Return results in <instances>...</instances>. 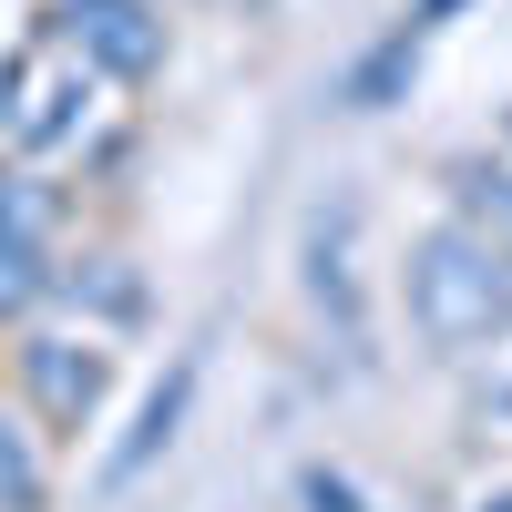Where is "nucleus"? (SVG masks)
Returning a JSON list of instances; mask_svg holds the SVG:
<instances>
[{"mask_svg": "<svg viewBox=\"0 0 512 512\" xmlns=\"http://www.w3.org/2000/svg\"><path fill=\"white\" fill-rule=\"evenodd\" d=\"M410 328L431 349H482L512 328V256L482 226H431L410 246Z\"/></svg>", "mask_w": 512, "mask_h": 512, "instance_id": "f257e3e1", "label": "nucleus"}, {"mask_svg": "<svg viewBox=\"0 0 512 512\" xmlns=\"http://www.w3.org/2000/svg\"><path fill=\"white\" fill-rule=\"evenodd\" d=\"M82 113H93V62L62 31L11 41V62H0V154H62L82 134Z\"/></svg>", "mask_w": 512, "mask_h": 512, "instance_id": "f03ea898", "label": "nucleus"}, {"mask_svg": "<svg viewBox=\"0 0 512 512\" xmlns=\"http://www.w3.org/2000/svg\"><path fill=\"white\" fill-rule=\"evenodd\" d=\"M52 31H62L93 72H113V82H144V72L164 62V21H154V0H62Z\"/></svg>", "mask_w": 512, "mask_h": 512, "instance_id": "7ed1b4c3", "label": "nucleus"}, {"mask_svg": "<svg viewBox=\"0 0 512 512\" xmlns=\"http://www.w3.org/2000/svg\"><path fill=\"white\" fill-rule=\"evenodd\" d=\"M21 390L41 400V420L82 431V420L103 410V390H113V359L93 349V338H31L21 349Z\"/></svg>", "mask_w": 512, "mask_h": 512, "instance_id": "20e7f679", "label": "nucleus"}, {"mask_svg": "<svg viewBox=\"0 0 512 512\" xmlns=\"http://www.w3.org/2000/svg\"><path fill=\"white\" fill-rule=\"evenodd\" d=\"M349 226H359V205H328V216L308 226V297L338 318V349L369 359V318H359V277H349Z\"/></svg>", "mask_w": 512, "mask_h": 512, "instance_id": "39448f33", "label": "nucleus"}, {"mask_svg": "<svg viewBox=\"0 0 512 512\" xmlns=\"http://www.w3.org/2000/svg\"><path fill=\"white\" fill-rule=\"evenodd\" d=\"M185 400H195V359H175V369H164L154 390H144V410H134V431H123V441H113V461H103V492H134V482L154 472V451L175 441V420H185Z\"/></svg>", "mask_w": 512, "mask_h": 512, "instance_id": "423d86ee", "label": "nucleus"}, {"mask_svg": "<svg viewBox=\"0 0 512 512\" xmlns=\"http://www.w3.org/2000/svg\"><path fill=\"white\" fill-rule=\"evenodd\" d=\"M441 11H451V0H431V11H410V21H400V31L379 41V52H369L359 72H349V103H359V113H379V103H390L400 82L420 72V52H431V21H441Z\"/></svg>", "mask_w": 512, "mask_h": 512, "instance_id": "0eeeda50", "label": "nucleus"}, {"mask_svg": "<svg viewBox=\"0 0 512 512\" xmlns=\"http://www.w3.org/2000/svg\"><path fill=\"white\" fill-rule=\"evenodd\" d=\"M0 492H11V512H31V502H41V472H31V451H21L11 431H0Z\"/></svg>", "mask_w": 512, "mask_h": 512, "instance_id": "6e6552de", "label": "nucleus"}, {"mask_svg": "<svg viewBox=\"0 0 512 512\" xmlns=\"http://www.w3.org/2000/svg\"><path fill=\"white\" fill-rule=\"evenodd\" d=\"M297 502H308V512H369V502L338 482V472H297Z\"/></svg>", "mask_w": 512, "mask_h": 512, "instance_id": "1a4fd4ad", "label": "nucleus"}, {"mask_svg": "<svg viewBox=\"0 0 512 512\" xmlns=\"http://www.w3.org/2000/svg\"><path fill=\"white\" fill-rule=\"evenodd\" d=\"M482 512H512V492H502V502H482Z\"/></svg>", "mask_w": 512, "mask_h": 512, "instance_id": "9d476101", "label": "nucleus"}]
</instances>
